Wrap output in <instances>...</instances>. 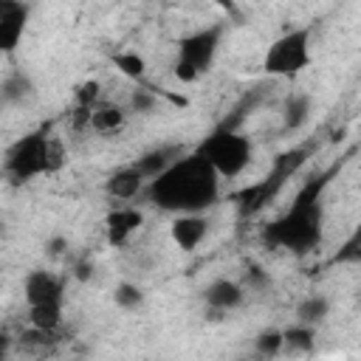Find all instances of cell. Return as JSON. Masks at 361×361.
Returning a JSON list of instances; mask_svg holds the SVG:
<instances>
[{"instance_id":"277c9868","label":"cell","mask_w":361,"mask_h":361,"mask_svg":"<svg viewBox=\"0 0 361 361\" xmlns=\"http://www.w3.org/2000/svg\"><path fill=\"white\" fill-rule=\"evenodd\" d=\"M195 149H197V152L206 158V164H209L220 178H226V180L240 178V175L248 169L251 158H254V144H251V138L243 135V133H237V130H226V127L212 130Z\"/></svg>"},{"instance_id":"4fadbf2b","label":"cell","mask_w":361,"mask_h":361,"mask_svg":"<svg viewBox=\"0 0 361 361\" xmlns=\"http://www.w3.org/2000/svg\"><path fill=\"white\" fill-rule=\"evenodd\" d=\"M65 313V302H45V305H34L28 307V324L31 330H39L45 336H54L62 327V316Z\"/></svg>"},{"instance_id":"e0dca14e","label":"cell","mask_w":361,"mask_h":361,"mask_svg":"<svg viewBox=\"0 0 361 361\" xmlns=\"http://www.w3.org/2000/svg\"><path fill=\"white\" fill-rule=\"evenodd\" d=\"M180 155V149L178 147H158V149H149V152H144L141 158H135L133 164L141 169V175L149 180V178H155L164 166H169L175 158Z\"/></svg>"},{"instance_id":"8fae6325","label":"cell","mask_w":361,"mask_h":361,"mask_svg":"<svg viewBox=\"0 0 361 361\" xmlns=\"http://www.w3.org/2000/svg\"><path fill=\"white\" fill-rule=\"evenodd\" d=\"M144 186H147V178L141 175V169L135 164H124L118 169H113L104 180V192L107 197L118 200V203H130L135 197L144 195Z\"/></svg>"},{"instance_id":"7402d4cb","label":"cell","mask_w":361,"mask_h":361,"mask_svg":"<svg viewBox=\"0 0 361 361\" xmlns=\"http://www.w3.org/2000/svg\"><path fill=\"white\" fill-rule=\"evenodd\" d=\"M130 104H133L135 113H149V110L158 104V96L149 93V90H135L133 99H130Z\"/></svg>"},{"instance_id":"6da1fadb","label":"cell","mask_w":361,"mask_h":361,"mask_svg":"<svg viewBox=\"0 0 361 361\" xmlns=\"http://www.w3.org/2000/svg\"><path fill=\"white\" fill-rule=\"evenodd\" d=\"M144 197L169 214L209 212L220 200V175L197 149L180 152L169 166L147 180Z\"/></svg>"},{"instance_id":"30bf717a","label":"cell","mask_w":361,"mask_h":361,"mask_svg":"<svg viewBox=\"0 0 361 361\" xmlns=\"http://www.w3.org/2000/svg\"><path fill=\"white\" fill-rule=\"evenodd\" d=\"M209 228H212V223H209L206 212H183V214L172 217L169 237L180 251H195L209 237Z\"/></svg>"},{"instance_id":"ffe728a7","label":"cell","mask_w":361,"mask_h":361,"mask_svg":"<svg viewBox=\"0 0 361 361\" xmlns=\"http://www.w3.org/2000/svg\"><path fill=\"white\" fill-rule=\"evenodd\" d=\"M113 302L121 310H138L144 305V290L135 282H118L116 290H113Z\"/></svg>"},{"instance_id":"9a60e30c","label":"cell","mask_w":361,"mask_h":361,"mask_svg":"<svg viewBox=\"0 0 361 361\" xmlns=\"http://www.w3.org/2000/svg\"><path fill=\"white\" fill-rule=\"evenodd\" d=\"M124 121H127V113H124L118 104H102V107H93V110L87 113L90 130H96V133H102V135L118 133V130L124 127Z\"/></svg>"},{"instance_id":"5bb4252c","label":"cell","mask_w":361,"mask_h":361,"mask_svg":"<svg viewBox=\"0 0 361 361\" xmlns=\"http://www.w3.org/2000/svg\"><path fill=\"white\" fill-rule=\"evenodd\" d=\"M310 110H313V96L310 93H305V90L288 93L285 104H282V124H285V130H299L310 118Z\"/></svg>"},{"instance_id":"3957f363","label":"cell","mask_w":361,"mask_h":361,"mask_svg":"<svg viewBox=\"0 0 361 361\" xmlns=\"http://www.w3.org/2000/svg\"><path fill=\"white\" fill-rule=\"evenodd\" d=\"M62 166H65L62 141L48 127H39L8 147L3 161V175L11 183H28L42 175H56Z\"/></svg>"},{"instance_id":"9c48e42d","label":"cell","mask_w":361,"mask_h":361,"mask_svg":"<svg viewBox=\"0 0 361 361\" xmlns=\"http://www.w3.org/2000/svg\"><path fill=\"white\" fill-rule=\"evenodd\" d=\"M141 226H144V212L130 206V203H124V206H116V209L107 212V217H104V237H107V243L113 248H124L138 234Z\"/></svg>"},{"instance_id":"5b68a950","label":"cell","mask_w":361,"mask_h":361,"mask_svg":"<svg viewBox=\"0 0 361 361\" xmlns=\"http://www.w3.org/2000/svg\"><path fill=\"white\" fill-rule=\"evenodd\" d=\"M313 62V28L299 25L279 34L262 54V71L276 79H293Z\"/></svg>"},{"instance_id":"7a4b0ae2","label":"cell","mask_w":361,"mask_h":361,"mask_svg":"<svg viewBox=\"0 0 361 361\" xmlns=\"http://www.w3.org/2000/svg\"><path fill=\"white\" fill-rule=\"evenodd\" d=\"M322 192H324V178L307 180L293 197L290 209L262 228V243L268 248H285L293 254L313 251L322 243V228H324Z\"/></svg>"},{"instance_id":"ac0fdd59","label":"cell","mask_w":361,"mask_h":361,"mask_svg":"<svg viewBox=\"0 0 361 361\" xmlns=\"http://www.w3.org/2000/svg\"><path fill=\"white\" fill-rule=\"evenodd\" d=\"M327 316H330V299L322 296V293H310L307 299H302V302L296 305V322H302V324L316 327V324H322Z\"/></svg>"},{"instance_id":"d6986e66","label":"cell","mask_w":361,"mask_h":361,"mask_svg":"<svg viewBox=\"0 0 361 361\" xmlns=\"http://www.w3.org/2000/svg\"><path fill=\"white\" fill-rule=\"evenodd\" d=\"M110 62L116 65V71H118L121 76H127V79H144L147 62H144L141 54H135V51H116V54L110 56Z\"/></svg>"},{"instance_id":"44dd1931","label":"cell","mask_w":361,"mask_h":361,"mask_svg":"<svg viewBox=\"0 0 361 361\" xmlns=\"http://www.w3.org/2000/svg\"><path fill=\"white\" fill-rule=\"evenodd\" d=\"M254 347H257L262 355H276V353H282V330H262V333L254 338Z\"/></svg>"},{"instance_id":"7c38bea8","label":"cell","mask_w":361,"mask_h":361,"mask_svg":"<svg viewBox=\"0 0 361 361\" xmlns=\"http://www.w3.org/2000/svg\"><path fill=\"white\" fill-rule=\"evenodd\" d=\"M203 302H206V307H212L217 313H228L245 302V288L237 279L217 276L203 288Z\"/></svg>"},{"instance_id":"52a82bcc","label":"cell","mask_w":361,"mask_h":361,"mask_svg":"<svg viewBox=\"0 0 361 361\" xmlns=\"http://www.w3.org/2000/svg\"><path fill=\"white\" fill-rule=\"evenodd\" d=\"M65 285L68 279L56 271H45V268H34L25 274L23 279V296L25 305H45V302H65Z\"/></svg>"},{"instance_id":"2e32d148","label":"cell","mask_w":361,"mask_h":361,"mask_svg":"<svg viewBox=\"0 0 361 361\" xmlns=\"http://www.w3.org/2000/svg\"><path fill=\"white\" fill-rule=\"evenodd\" d=\"M313 347H316V327L296 322L293 327L282 330V350L285 353L299 355V353H313Z\"/></svg>"},{"instance_id":"8992f818","label":"cell","mask_w":361,"mask_h":361,"mask_svg":"<svg viewBox=\"0 0 361 361\" xmlns=\"http://www.w3.org/2000/svg\"><path fill=\"white\" fill-rule=\"evenodd\" d=\"M223 34H226V25L214 23V25H203V28L180 37L178 39V59L172 65L175 79L186 82V85L197 82L214 65L220 42H223Z\"/></svg>"},{"instance_id":"ba28073f","label":"cell","mask_w":361,"mask_h":361,"mask_svg":"<svg viewBox=\"0 0 361 361\" xmlns=\"http://www.w3.org/2000/svg\"><path fill=\"white\" fill-rule=\"evenodd\" d=\"M28 28V6L23 0H0V54H14Z\"/></svg>"}]
</instances>
